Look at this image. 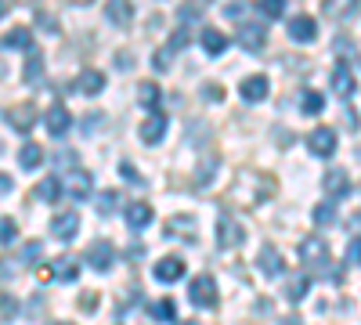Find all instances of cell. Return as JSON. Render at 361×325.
<instances>
[{
    "label": "cell",
    "instance_id": "obj_44",
    "mask_svg": "<svg viewBox=\"0 0 361 325\" xmlns=\"http://www.w3.org/2000/svg\"><path fill=\"white\" fill-rule=\"evenodd\" d=\"M202 98H206V102H221V98H224L221 83H206V87H202Z\"/></svg>",
    "mask_w": 361,
    "mask_h": 325
},
{
    "label": "cell",
    "instance_id": "obj_33",
    "mask_svg": "<svg viewBox=\"0 0 361 325\" xmlns=\"http://www.w3.org/2000/svg\"><path fill=\"white\" fill-rule=\"evenodd\" d=\"M192 228H195V221H192V217H173V221H170V231H180L177 239H192V235H188Z\"/></svg>",
    "mask_w": 361,
    "mask_h": 325
},
{
    "label": "cell",
    "instance_id": "obj_25",
    "mask_svg": "<svg viewBox=\"0 0 361 325\" xmlns=\"http://www.w3.org/2000/svg\"><path fill=\"white\" fill-rule=\"evenodd\" d=\"M18 163H22V170H37L44 163V149H40V145H22V149H18Z\"/></svg>",
    "mask_w": 361,
    "mask_h": 325
},
{
    "label": "cell",
    "instance_id": "obj_38",
    "mask_svg": "<svg viewBox=\"0 0 361 325\" xmlns=\"http://www.w3.org/2000/svg\"><path fill=\"white\" fill-rule=\"evenodd\" d=\"M148 311H152V318L173 321V304H170V300H159V304H152V307H148Z\"/></svg>",
    "mask_w": 361,
    "mask_h": 325
},
{
    "label": "cell",
    "instance_id": "obj_24",
    "mask_svg": "<svg viewBox=\"0 0 361 325\" xmlns=\"http://www.w3.org/2000/svg\"><path fill=\"white\" fill-rule=\"evenodd\" d=\"M4 47H15V51H29V47H33V33H29L25 25H15L11 33L4 37Z\"/></svg>",
    "mask_w": 361,
    "mask_h": 325
},
{
    "label": "cell",
    "instance_id": "obj_43",
    "mask_svg": "<svg viewBox=\"0 0 361 325\" xmlns=\"http://www.w3.org/2000/svg\"><path fill=\"white\" fill-rule=\"evenodd\" d=\"M347 264H361V235H354L347 246Z\"/></svg>",
    "mask_w": 361,
    "mask_h": 325
},
{
    "label": "cell",
    "instance_id": "obj_4",
    "mask_svg": "<svg viewBox=\"0 0 361 325\" xmlns=\"http://www.w3.org/2000/svg\"><path fill=\"white\" fill-rule=\"evenodd\" d=\"M87 264L94 271H109L112 264H116V246L109 239H98V243H90L87 246Z\"/></svg>",
    "mask_w": 361,
    "mask_h": 325
},
{
    "label": "cell",
    "instance_id": "obj_14",
    "mask_svg": "<svg viewBox=\"0 0 361 325\" xmlns=\"http://www.w3.org/2000/svg\"><path fill=\"white\" fill-rule=\"evenodd\" d=\"M123 221H127L130 231L148 228V224H152V206H148V202H130V206H127V214H123Z\"/></svg>",
    "mask_w": 361,
    "mask_h": 325
},
{
    "label": "cell",
    "instance_id": "obj_15",
    "mask_svg": "<svg viewBox=\"0 0 361 325\" xmlns=\"http://www.w3.org/2000/svg\"><path fill=\"white\" fill-rule=\"evenodd\" d=\"M152 275H156V282H177L180 275H185V260L180 257H163L152 268Z\"/></svg>",
    "mask_w": 361,
    "mask_h": 325
},
{
    "label": "cell",
    "instance_id": "obj_9",
    "mask_svg": "<svg viewBox=\"0 0 361 325\" xmlns=\"http://www.w3.org/2000/svg\"><path fill=\"white\" fill-rule=\"evenodd\" d=\"M76 231H80V217H76V210H66V214H58V217L51 221V235H54V239H62V243H69Z\"/></svg>",
    "mask_w": 361,
    "mask_h": 325
},
{
    "label": "cell",
    "instance_id": "obj_51",
    "mask_svg": "<svg viewBox=\"0 0 361 325\" xmlns=\"http://www.w3.org/2000/svg\"><path fill=\"white\" fill-rule=\"evenodd\" d=\"M54 325H73V321H54Z\"/></svg>",
    "mask_w": 361,
    "mask_h": 325
},
{
    "label": "cell",
    "instance_id": "obj_19",
    "mask_svg": "<svg viewBox=\"0 0 361 325\" xmlns=\"http://www.w3.org/2000/svg\"><path fill=\"white\" fill-rule=\"evenodd\" d=\"M307 289H311V278L304 275V271H293L289 278H286V300L289 304H300L307 297Z\"/></svg>",
    "mask_w": 361,
    "mask_h": 325
},
{
    "label": "cell",
    "instance_id": "obj_17",
    "mask_svg": "<svg viewBox=\"0 0 361 325\" xmlns=\"http://www.w3.org/2000/svg\"><path fill=\"white\" fill-rule=\"evenodd\" d=\"M8 123H11L18 134H29V130H33V123H37V109H33V105H15V109L8 112Z\"/></svg>",
    "mask_w": 361,
    "mask_h": 325
},
{
    "label": "cell",
    "instance_id": "obj_41",
    "mask_svg": "<svg viewBox=\"0 0 361 325\" xmlns=\"http://www.w3.org/2000/svg\"><path fill=\"white\" fill-rule=\"evenodd\" d=\"M180 47H188V29H177V33L170 37L166 51H180Z\"/></svg>",
    "mask_w": 361,
    "mask_h": 325
},
{
    "label": "cell",
    "instance_id": "obj_27",
    "mask_svg": "<svg viewBox=\"0 0 361 325\" xmlns=\"http://www.w3.org/2000/svg\"><path fill=\"white\" fill-rule=\"evenodd\" d=\"M217 166H221V159H217V156H206V163H202V166L195 170V185H199V188H206L209 181H214Z\"/></svg>",
    "mask_w": 361,
    "mask_h": 325
},
{
    "label": "cell",
    "instance_id": "obj_3",
    "mask_svg": "<svg viewBox=\"0 0 361 325\" xmlns=\"http://www.w3.org/2000/svg\"><path fill=\"white\" fill-rule=\"evenodd\" d=\"M300 260H304L307 268H325L329 264V243L322 235H307V239L300 243Z\"/></svg>",
    "mask_w": 361,
    "mask_h": 325
},
{
    "label": "cell",
    "instance_id": "obj_30",
    "mask_svg": "<svg viewBox=\"0 0 361 325\" xmlns=\"http://www.w3.org/2000/svg\"><path fill=\"white\" fill-rule=\"evenodd\" d=\"M58 192H62V185H58V177H44V181L37 185V195H40L44 202H54V199H58Z\"/></svg>",
    "mask_w": 361,
    "mask_h": 325
},
{
    "label": "cell",
    "instance_id": "obj_52",
    "mask_svg": "<svg viewBox=\"0 0 361 325\" xmlns=\"http://www.w3.org/2000/svg\"><path fill=\"white\" fill-rule=\"evenodd\" d=\"M0 152H4V145H0Z\"/></svg>",
    "mask_w": 361,
    "mask_h": 325
},
{
    "label": "cell",
    "instance_id": "obj_20",
    "mask_svg": "<svg viewBox=\"0 0 361 325\" xmlns=\"http://www.w3.org/2000/svg\"><path fill=\"white\" fill-rule=\"evenodd\" d=\"M47 271H51V278H58V282H76V278H80V264H76L73 257H58Z\"/></svg>",
    "mask_w": 361,
    "mask_h": 325
},
{
    "label": "cell",
    "instance_id": "obj_13",
    "mask_svg": "<svg viewBox=\"0 0 361 325\" xmlns=\"http://www.w3.org/2000/svg\"><path fill=\"white\" fill-rule=\"evenodd\" d=\"M66 195H69L73 202H83V199L90 195V173H83V170L66 173Z\"/></svg>",
    "mask_w": 361,
    "mask_h": 325
},
{
    "label": "cell",
    "instance_id": "obj_5",
    "mask_svg": "<svg viewBox=\"0 0 361 325\" xmlns=\"http://www.w3.org/2000/svg\"><path fill=\"white\" fill-rule=\"evenodd\" d=\"M329 83H333V91H336L340 98H350V94L357 91L354 69H350L347 62H336V66H333V73H329Z\"/></svg>",
    "mask_w": 361,
    "mask_h": 325
},
{
    "label": "cell",
    "instance_id": "obj_16",
    "mask_svg": "<svg viewBox=\"0 0 361 325\" xmlns=\"http://www.w3.org/2000/svg\"><path fill=\"white\" fill-rule=\"evenodd\" d=\"M76 91H80V94H87V98L102 94V91H105V76H102L98 69H83V73L76 76Z\"/></svg>",
    "mask_w": 361,
    "mask_h": 325
},
{
    "label": "cell",
    "instance_id": "obj_48",
    "mask_svg": "<svg viewBox=\"0 0 361 325\" xmlns=\"http://www.w3.org/2000/svg\"><path fill=\"white\" fill-rule=\"evenodd\" d=\"M282 325H304V321H300L296 314H289V318H282Z\"/></svg>",
    "mask_w": 361,
    "mask_h": 325
},
{
    "label": "cell",
    "instance_id": "obj_37",
    "mask_svg": "<svg viewBox=\"0 0 361 325\" xmlns=\"http://www.w3.org/2000/svg\"><path fill=\"white\" fill-rule=\"evenodd\" d=\"M40 253H44V243H25V246H22V260H25V264H37Z\"/></svg>",
    "mask_w": 361,
    "mask_h": 325
},
{
    "label": "cell",
    "instance_id": "obj_34",
    "mask_svg": "<svg viewBox=\"0 0 361 325\" xmlns=\"http://www.w3.org/2000/svg\"><path fill=\"white\" fill-rule=\"evenodd\" d=\"M202 18V8H177V22L180 25H195Z\"/></svg>",
    "mask_w": 361,
    "mask_h": 325
},
{
    "label": "cell",
    "instance_id": "obj_36",
    "mask_svg": "<svg viewBox=\"0 0 361 325\" xmlns=\"http://www.w3.org/2000/svg\"><path fill=\"white\" fill-rule=\"evenodd\" d=\"M40 73H44V58H37V54H33V58H29V66H25V80H29V83H37V80H40Z\"/></svg>",
    "mask_w": 361,
    "mask_h": 325
},
{
    "label": "cell",
    "instance_id": "obj_47",
    "mask_svg": "<svg viewBox=\"0 0 361 325\" xmlns=\"http://www.w3.org/2000/svg\"><path fill=\"white\" fill-rule=\"evenodd\" d=\"M350 231H361V210H357V214L350 217Z\"/></svg>",
    "mask_w": 361,
    "mask_h": 325
},
{
    "label": "cell",
    "instance_id": "obj_18",
    "mask_svg": "<svg viewBox=\"0 0 361 325\" xmlns=\"http://www.w3.org/2000/svg\"><path fill=\"white\" fill-rule=\"evenodd\" d=\"M267 91H271V80H267V76H250V80H243V102H250V105L264 102Z\"/></svg>",
    "mask_w": 361,
    "mask_h": 325
},
{
    "label": "cell",
    "instance_id": "obj_29",
    "mask_svg": "<svg viewBox=\"0 0 361 325\" xmlns=\"http://www.w3.org/2000/svg\"><path fill=\"white\" fill-rule=\"evenodd\" d=\"M311 217H314V224H322V228H325V224H336V206H333V202H318Z\"/></svg>",
    "mask_w": 361,
    "mask_h": 325
},
{
    "label": "cell",
    "instance_id": "obj_49",
    "mask_svg": "<svg viewBox=\"0 0 361 325\" xmlns=\"http://www.w3.org/2000/svg\"><path fill=\"white\" fill-rule=\"evenodd\" d=\"M8 11H11V4H4V0H0V18H4Z\"/></svg>",
    "mask_w": 361,
    "mask_h": 325
},
{
    "label": "cell",
    "instance_id": "obj_46",
    "mask_svg": "<svg viewBox=\"0 0 361 325\" xmlns=\"http://www.w3.org/2000/svg\"><path fill=\"white\" fill-rule=\"evenodd\" d=\"M8 192H11V177L0 173V195H8Z\"/></svg>",
    "mask_w": 361,
    "mask_h": 325
},
{
    "label": "cell",
    "instance_id": "obj_8",
    "mask_svg": "<svg viewBox=\"0 0 361 325\" xmlns=\"http://www.w3.org/2000/svg\"><path fill=\"white\" fill-rule=\"evenodd\" d=\"M238 44H243L250 54L264 51V44H267V29H264L260 22H246V25H243V33H238Z\"/></svg>",
    "mask_w": 361,
    "mask_h": 325
},
{
    "label": "cell",
    "instance_id": "obj_11",
    "mask_svg": "<svg viewBox=\"0 0 361 325\" xmlns=\"http://www.w3.org/2000/svg\"><path fill=\"white\" fill-rule=\"evenodd\" d=\"M163 137H166V116H163V112H152V116L141 123V141H145V145H159Z\"/></svg>",
    "mask_w": 361,
    "mask_h": 325
},
{
    "label": "cell",
    "instance_id": "obj_23",
    "mask_svg": "<svg viewBox=\"0 0 361 325\" xmlns=\"http://www.w3.org/2000/svg\"><path fill=\"white\" fill-rule=\"evenodd\" d=\"M105 18L116 22V25H130L134 22V8L123 4V0H112V4H105Z\"/></svg>",
    "mask_w": 361,
    "mask_h": 325
},
{
    "label": "cell",
    "instance_id": "obj_50",
    "mask_svg": "<svg viewBox=\"0 0 361 325\" xmlns=\"http://www.w3.org/2000/svg\"><path fill=\"white\" fill-rule=\"evenodd\" d=\"M180 325H199V321H180Z\"/></svg>",
    "mask_w": 361,
    "mask_h": 325
},
{
    "label": "cell",
    "instance_id": "obj_2",
    "mask_svg": "<svg viewBox=\"0 0 361 325\" xmlns=\"http://www.w3.org/2000/svg\"><path fill=\"white\" fill-rule=\"evenodd\" d=\"M243 239H246L243 224H238L231 214H217V250H235Z\"/></svg>",
    "mask_w": 361,
    "mask_h": 325
},
{
    "label": "cell",
    "instance_id": "obj_22",
    "mask_svg": "<svg viewBox=\"0 0 361 325\" xmlns=\"http://www.w3.org/2000/svg\"><path fill=\"white\" fill-rule=\"evenodd\" d=\"M202 51H206L209 58L224 54V51H228V37L217 33V29H202Z\"/></svg>",
    "mask_w": 361,
    "mask_h": 325
},
{
    "label": "cell",
    "instance_id": "obj_31",
    "mask_svg": "<svg viewBox=\"0 0 361 325\" xmlns=\"http://www.w3.org/2000/svg\"><path fill=\"white\" fill-rule=\"evenodd\" d=\"M257 11H260L264 18H282V15H286V0H260Z\"/></svg>",
    "mask_w": 361,
    "mask_h": 325
},
{
    "label": "cell",
    "instance_id": "obj_39",
    "mask_svg": "<svg viewBox=\"0 0 361 325\" xmlns=\"http://www.w3.org/2000/svg\"><path fill=\"white\" fill-rule=\"evenodd\" d=\"M119 173H123V181H130V185H145V177H141L130 163H119Z\"/></svg>",
    "mask_w": 361,
    "mask_h": 325
},
{
    "label": "cell",
    "instance_id": "obj_28",
    "mask_svg": "<svg viewBox=\"0 0 361 325\" xmlns=\"http://www.w3.org/2000/svg\"><path fill=\"white\" fill-rule=\"evenodd\" d=\"M300 109H304L307 116H318V112L325 109V98H322L318 91H304V98H300Z\"/></svg>",
    "mask_w": 361,
    "mask_h": 325
},
{
    "label": "cell",
    "instance_id": "obj_12",
    "mask_svg": "<svg viewBox=\"0 0 361 325\" xmlns=\"http://www.w3.org/2000/svg\"><path fill=\"white\" fill-rule=\"evenodd\" d=\"M44 123H47V130H51L54 137H62V134L73 127V116H69V109H66V105H51V109H47V116H44Z\"/></svg>",
    "mask_w": 361,
    "mask_h": 325
},
{
    "label": "cell",
    "instance_id": "obj_26",
    "mask_svg": "<svg viewBox=\"0 0 361 325\" xmlns=\"http://www.w3.org/2000/svg\"><path fill=\"white\" fill-rule=\"evenodd\" d=\"M159 98H163V91H159V83H152V80H145V83L137 87V102H141V105H148V109H152V105H159Z\"/></svg>",
    "mask_w": 361,
    "mask_h": 325
},
{
    "label": "cell",
    "instance_id": "obj_10",
    "mask_svg": "<svg viewBox=\"0 0 361 325\" xmlns=\"http://www.w3.org/2000/svg\"><path fill=\"white\" fill-rule=\"evenodd\" d=\"M257 268H260V275H267V278L282 275V253L271 246V243L260 246V253H257Z\"/></svg>",
    "mask_w": 361,
    "mask_h": 325
},
{
    "label": "cell",
    "instance_id": "obj_40",
    "mask_svg": "<svg viewBox=\"0 0 361 325\" xmlns=\"http://www.w3.org/2000/svg\"><path fill=\"white\" fill-rule=\"evenodd\" d=\"M54 163L62 166V170H69V166H76V163H80V156H76V152H69V149H62V152L54 156Z\"/></svg>",
    "mask_w": 361,
    "mask_h": 325
},
{
    "label": "cell",
    "instance_id": "obj_6",
    "mask_svg": "<svg viewBox=\"0 0 361 325\" xmlns=\"http://www.w3.org/2000/svg\"><path fill=\"white\" fill-rule=\"evenodd\" d=\"M307 149L314 152V156H333L336 152V130L333 127H318V130H311V137H307Z\"/></svg>",
    "mask_w": 361,
    "mask_h": 325
},
{
    "label": "cell",
    "instance_id": "obj_7",
    "mask_svg": "<svg viewBox=\"0 0 361 325\" xmlns=\"http://www.w3.org/2000/svg\"><path fill=\"white\" fill-rule=\"evenodd\" d=\"M289 37H293L296 44H314V37H318V22H314L311 15H296V18H289Z\"/></svg>",
    "mask_w": 361,
    "mask_h": 325
},
{
    "label": "cell",
    "instance_id": "obj_32",
    "mask_svg": "<svg viewBox=\"0 0 361 325\" xmlns=\"http://www.w3.org/2000/svg\"><path fill=\"white\" fill-rule=\"evenodd\" d=\"M116 206H119V195H116V192H102V195H98V214H102V217L116 214Z\"/></svg>",
    "mask_w": 361,
    "mask_h": 325
},
{
    "label": "cell",
    "instance_id": "obj_45",
    "mask_svg": "<svg viewBox=\"0 0 361 325\" xmlns=\"http://www.w3.org/2000/svg\"><path fill=\"white\" fill-rule=\"evenodd\" d=\"M98 120H102V116H98V112H90V116H87V123H83V130H87V134H94V130H98Z\"/></svg>",
    "mask_w": 361,
    "mask_h": 325
},
{
    "label": "cell",
    "instance_id": "obj_1",
    "mask_svg": "<svg viewBox=\"0 0 361 325\" xmlns=\"http://www.w3.org/2000/svg\"><path fill=\"white\" fill-rule=\"evenodd\" d=\"M188 300L195 307H217V278L214 275H199L188 286Z\"/></svg>",
    "mask_w": 361,
    "mask_h": 325
},
{
    "label": "cell",
    "instance_id": "obj_35",
    "mask_svg": "<svg viewBox=\"0 0 361 325\" xmlns=\"http://www.w3.org/2000/svg\"><path fill=\"white\" fill-rule=\"evenodd\" d=\"M15 235H18L15 221H11V217H0V246H4V243H11Z\"/></svg>",
    "mask_w": 361,
    "mask_h": 325
},
{
    "label": "cell",
    "instance_id": "obj_21",
    "mask_svg": "<svg viewBox=\"0 0 361 325\" xmlns=\"http://www.w3.org/2000/svg\"><path fill=\"white\" fill-rule=\"evenodd\" d=\"M322 185H325V192L333 195V199H343V195L350 192V181H347V170H329Z\"/></svg>",
    "mask_w": 361,
    "mask_h": 325
},
{
    "label": "cell",
    "instance_id": "obj_42",
    "mask_svg": "<svg viewBox=\"0 0 361 325\" xmlns=\"http://www.w3.org/2000/svg\"><path fill=\"white\" fill-rule=\"evenodd\" d=\"M37 25H40V29H47V33H58V18H54V15H47V11H37Z\"/></svg>",
    "mask_w": 361,
    "mask_h": 325
}]
</instances>
